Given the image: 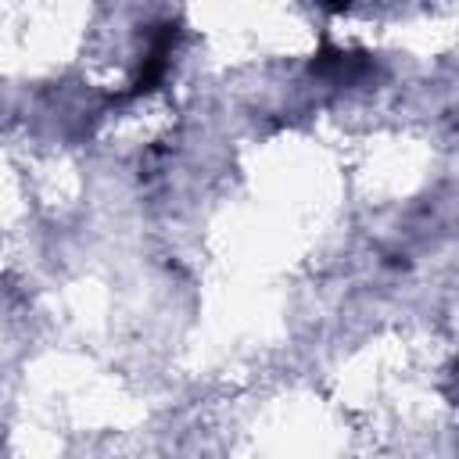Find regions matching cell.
Wrapping results in <instances>:
<instances>
[{
    "label": "cell",
    "instance_id": "7a4b0ae2",
    "mask_svg": "<svg viewBox=\"0 0 459 459\" xmlns=\"http://www.w3.org/2000/svg\"><path fill=\"white\" fill-rule=\"evenodd\" d=\"M312 72L316 75H326L333 82H355L362 72H369V61H366V54H344V50L323 47L312 57Z\"/></svg>",
    "mask_w": 459,
    "mask_h": 459
},
{
    "label": "cell",
    "instance_id": "6da1fadb",
    "mask_svg": "<svg viewBox=\"0 0 459 459\" xmlns=\"http://www.w3.org/2000/svg\"><path fill=\"white\" fill-rule=\"evenodd\" d=\"M172 43H176V25H161V29L151 36V47H147L143 57H140V68H136V79H133V90H129L133 97L158 86V79H161L165 68H169Z\"/></svg>",
    "mask_w": 459,
    "mask_h": 459
}]
</instances>
